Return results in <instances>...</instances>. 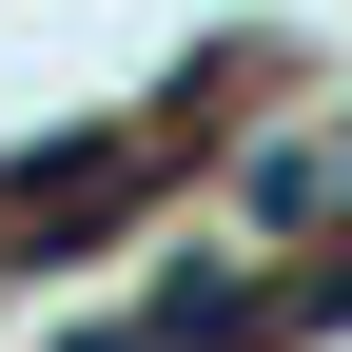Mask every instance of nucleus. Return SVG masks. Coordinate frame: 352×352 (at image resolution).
Wrapping results in <instances>:
<instances>
[{
    "label": "nucleus",
    "mask_w": 352,
    "mask_h": 352,
    "mask_svg": "<svg viewBox=\"0 0 352 352\" xmlns=\"http://www.w3.org/2000/svg\"><path fill=\"white\" fill-rule=\"evenodd\" d=\"M98 215H138V157H118V138H78V157H39L20 196H0V254H78Z\"/></svg>",
    "instance_id": "1"
}]
</instances>
